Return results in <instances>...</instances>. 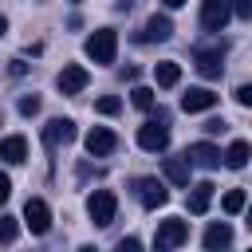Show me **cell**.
Returning <instances> with one entry per match:
<instances>
[{"mask_svg":"<svg viewBox=\"0 0 252 252\" xmlns=\"http://www.w3.org/2000/svg\"><path fill=\"white\" fill-rule=\"evenodd\" d=\"M185 161H189V165H201V169H217V165H220V150L209 146V142H193L189 154H185Z\"/></svg>","mask_w":252,"mask_h":252,"instance_id":"12","label":"cell"},{"mask_svg":"<svg viewBox=\"0 0 252 252\" xmlns=\"http://www.w3.org/2000/svg\"><path fill=\"white\" fill-rule=\"evenodd\" d=\"M16 232H20V220H16V217H8V213H0V244H12V240H16Z\"/></svg>","mask_w":252,"mask_h":252,"instance_id":"21","label":"cell"},{"mask_svg":"<svg viewBox=\"0 0 252 252\" xmlns=\"http://www.w3.org/2000/svg\"><path fill=\"white\" fill-rule=\"evenodd\" d=\"M134 189H138V201H142L146 209H158V205H165V201H169V189H165L158 177H138V181H134Z\"/></svg>","mask_w":252,"mask_h":252,"instance_id":"7","label":"cell"},{"mask_svg":"<svg viewBox=\"0 0 252 252\" xmlns=\"http://www.w3.org/2000/svg\"><path fill=\"white\" fill-rule=\"evenodd\" d=\"M24 224H28L35 236H43V232L51 228V209H47L43 197H28V205H24Z\"/></svg>","mask_w":252,"mask_h":252,"instance_id":"5","label":"cell"},{"mask_svg":"<svg viewBox=\"0 0 252 252\" xmlns=\"http://www.w3.org/2000/svg\"><path fill=\"white\" fill-rule=\"evenodd\" d=\"M4 32H8V20H4V16H0V35H4Z\"/></svg>","mask_w":252,"mask_h":252,"instance_id":"32","label":"cell"},{"mask_svg":"<svg viewBox=\"0 0 252 252\" xmlns=\"http://www.w3.org/2000/svg\"><path fill=\"white\" fill-rule=\"evenodd\" d=\"M228 4H232V12L240 20H252V0H228Z\"/></svg>","mask_w":252,"mask_h":252,"instance_id":"26","label":"cell"},{"mask_svg":"<svg viewBox=\"0 0 252 252\" xmlns=\"http://www.w3.org/2000/svg\"><path fill=\"white\" fill-rule=\"evenodd\" d=\"M94 110H98V114H118V110H122V102H118L114 94H102V98L94 102Z\"/></svg>","mask_w":252,"mask_h":252,"instance_id":"24","label":"cell"},{"mask_svg":"<svg viewBox=\"0 0 252 252\" xmlns=\"http://www.w3.org/2000/svg\"><path fill=\"white\" fill-rule=\"evenodd\" d=\"M134 106L138 110H154V91L150 87H134Z\"/></svg>","mask_w":252,"mask_h":252,"instance_id":"23","label":"cell"},{"mask_svg":"<svg viewBox=\"0 0 252 252\" xmlns=\"http://www.w3.org/2000/svg\"><path fill=\"white\" fill-rule=\"evenodd\" d=\"M228 244H232V228H228L224 220H217V224H209V228H205V248H209V252L228 248Z\"/></svg>","mask_w":252,"mask_h":252,"instance_id":"17","label":"cell"},{"mask_svg":"<svg viewBox=\"0 0 252 252\" xmlns=\"http://www.w3.org/2000/svg\"><path fill=\"white\" fill-rule=\"evenodd\" d=\"M8 197H12V177H8V173H0V205H4Z\"/></svg>","mask_w":252,"mask_h":252,"instance_id":"28","label":"cell"},{"mask_svg":"<svg viewBox=\"0 0 252 252\" xmlns=\"http://www.w3.org/2000/svg\"><path fill=\"white\" fill-rule=\"evenodd\" d=\"M118 248H122V252H138V248H142V244H138V240H134V236H126V240H118Z\"/></svg>","mask_w":252,"mask_h":252,"instance_id":"29","label":"cell"},{"mask_svg":"<svg viewBox=\"0 0 252 252\" xmlns=\"http://www.w3.org/2000/svg\"><path fill=\"white\" fill-rule=\"evenodd\" d=\"M87 79H91V75H87V71H83L79 63H71V67H63V71H59V79H55V87H59L63 94H79V91L87 87Z\"/></svg>","mask_w":252,"mask_h":252,"instance_id":"13","label":"cell"},{"mask_svg":"<svg viewBox=\"0 0 252 252\" xmlns=\"http://www.w3.org/2000/svg\"><path fill=\"white\" fill-rule=\"evenodd\" d=\"M87 59H94V63H114V55H118V32L114 28H98V32H91L87 35Z\"/></svg>","mask_w":252,"mask_h":252,"instance_id":"1","label":"cell"},{"mask_svg":"<svg viewBox=\"0 0 252 252\" xmlns=\"http://www.w3.org/2000/svg\"><path fill=\"white\" fill-rule=\"evenodd\" d=\"M232 98H236L240 106H252V87H236V91H232Z\"/></svg>","mask_w":252,"mask_h":252,"instance_id":"27","label":"cell"},{"mask_svg":"<svg viewBox=\"0 0 252 252\" xmlns=\"http://www.w3.org/2000/svg\"><path fill=\"white\" fill-rule=\"evenodd\" d=\"M220 205H224V213H232V217H236V213L244 209V189H228Z\"/></svg>","mask_w":252,"mask_h":252,"instance_id":"22","label":"cell"},{"mask_svg":"<svg viewBox=\"0 0 252 252\" xmlns=\"http://www.w3.org/2000/svg\"><path fill=\"white\" fill-rule=\"evenodd\" d=\"M0 161H8V165H20V161H28V142H24L20 134H12V138H0Z\"/></svg>","mask_w":252,"mask_h":252,"instance_id":"14","label":"cell"},{"mask_svg":"<svg viewBox=\"0 0 252 252\" xmlns=\"http://www.w3.org/2000/svg\"><path fill=\"white\" fill-rule=\"evenodd\" d=\"M193 59H197V71H201L205 79H217V75L224 71V47H197Z\"/></svg>","mask_w":252,"mask_h":252,"instance_id":"8","label":"cell"},{"mask_svg":"<svg viewBox=\"0 0 252 252\" xmlns=\"http://www.w3.org/2000/svg\"><path fill=\"white\" fill-rule=\"evenodd\" d=\"M138 146L150 150V154H161V150L169 146V130H165V122H146V126H138Z\"/></svg>","mask_w":252,"mask_h":252,"instance_id":"6","label":"cell"},{"mask_svg":"<svg viewBox=\"0 0 252 252\" xmlns=\"http://www.w3.org/2000/svg\"><path fill=\"white\" fill-rule=\"evenodd\" d=\"M205 130H209V134H220V130H224V122H220V118H209V122H205Z\"/></svg>","mask_w":252,"mask_h":252,"instance_id":"30","label":"cell"},{"mask_svg":"<svg viewBox=\"0 0 252 252\" xmlns=\"http://www.w3.org/2000/svg\"><path fill=\"white\" fill-rule=\"evenodd\" d=\"M213 189H217L213 181H197V185H193V193H189V213H193V217H201V213L209 209V201H213Z\"/></svg>","mask_w":252,"mask_h":252,"instance_id":"16","label":"cell"},{"mask_svg":"<svg viewBox=\"0 0 252 252\" xmlns=\"http://www.w3.org/2000/svg\"><path fill=\"white\" fill-rule=\"evenodd\" d=\"M185 240H189V224L181 217H165L158 224V232H154V248H177Z\"/></svg>","mask_w":252,"mask_h":252,"instance_id":"3","label":"cell"},{"mask_svg":"<svg viewBox=\"0 0 252 252\" xmlns=\"http://www.w3.org/2000/svg\"><path fill=\"white\" fill-rule=\"evenodd\" d=\"M173 35V20L169 16H150L146 20V32H142V39H150V43H161V39H169Z\"/></svg>","mask_w":252,"mask_h":252,"instance_id":"15","label":"cell"},{"mask_svg":"<svg viewBox=\"0 0 252 252\" xmlns=\"http://www.w3.org/2000/svg\"><path fill=\"white\" fill-rule=\"evenodd\" d=\"M114 146H118L114 130H106V126L87 130V154H91V158H106V154H114Z\"/></svg>","mask_w":252,"mask_h":252,"instance_id":"10","label":"cell"},{"mask_svg":"<svg viewBox=\"0 0 252 252\" xmlns=\"http://www.w3.org/2000/svg\"><path fill=\"white\" fill-rule=\"evenodd\" d=\"M20 114H24V118L39 114V94H24V98H20Z\"/></svg>","mask_w":252,"mask_h":252,"instance_id":"25","label":"cell"},{"mask_svg":"<svg viewBox=\"0 0 252 252\" xmlns=\"http://www.w3.org/2000/svg\"><path fill=\"white\" fill-rule=\"evenodd\" d=\"M161 173H165V181H173V185H189V161H185V158H165V161H161Z\"/></svg>","mask_w":252,"mask_h":252,"instance_id":"19","label":"cell"},{"mask_svg":"<svg viewBox=\"0 0 252 252\" xmlns=\"http://www.w3.org/2000/svg\"><path fill=\"white\" fill-rule=\"evenodd\" d=\"M248 154H252V146H248L244 138H236L220 158H224V165H228V169H244V165H248Z\"/></svg>","mask_w":252,"mask_h":252,"instance_id":"18","label":"cell"},{"mask_svg":"<svg viewBox=\"0 0 252 252\" xmlns=\"http://www.w3.org/2000/svg\"><path fill=\"white\" fill-rule=\"evenodd\" d=\"M213 106H217V94L209 87H189L181 94V110L185 114H201V110H213Z\"/></svg>","mask_w":252,"mask_h":252,"instance_id":"9","label":"cell"},{"mask_svg":"<svg viewBox=\"0 0 252 252\" xmlns=\"http://www.w3.org/2000/svg\"><path fill=\"white\" fill-rule=\"evenodd\" d=\"M228 20H232V4L228 0H201V28L205 32H224Z\"/></svg>","mask_w":252,"mask_h":252,"instance_id":"4","label":"cell"},{"mask_svg":"<svg viewBox=\"0 0 252 252\" xmlns=\"http://www.w3.org/2000/svg\"><path fill=\"white\" fill-rule=\"evenodd\" d=\"M165 8H181V4H189V0H161Z\"/></svg>","mask_w":252,"mask_h":252,"instance_id":"31","label":"cell"},{"mask_svg":"<svg viewBox=\"0 0 252 252\" xmlns=\"http://www.w3.org/2000/svg\"><path fill=\"white\" fill-rule=\"evenodd\" d=\"M114 213H118V197H114L110 189H94V193L87 197V217H91L98 228H106V224L114 220Z\"/></svg>","mask_w":252,"mask_h":252,"instance_id":"2","label":"cell"},{"mask_svg":"<svg viewBox=\"0 0 252 252\" xmlns=\"http://www.w3.org/2000/svg\"><path fill=\"white\" fill-rule=\"evenodd\" d=\"M75 4H79V0H75Z\"/></svg>","mask_w":252,"mask_h":252,"instance_id":"33","label":"cell"},{"mask_svg":"<svg viewBox=\"0 0 252 252\" xmlns=\"http://www.w3.org/2000/svg\"><path fill=\"white\" fill-rule=\"evenodd\" d=\"M43 142H47V146H67V142H75V122H71V118H51V122L43 126Z\"/></svg>","mask_w":252,"mask_h":252,"instance_id":"11","label":"cell"},{"mask_svg":"<svg viewBox=\"0 0 252 252\" xmlns=\"http://www.w3.org/2000/svg\"><path fill=\"white\" fill-rule=\"evenodd\" d=\"M154 79H158V87H177V83H181V67H177L173 59H161V63L154 67Z\"/></svg>","mask_w":252,"mask_h":252,"instance_id":"20","label":"cell"}]
</instances>
